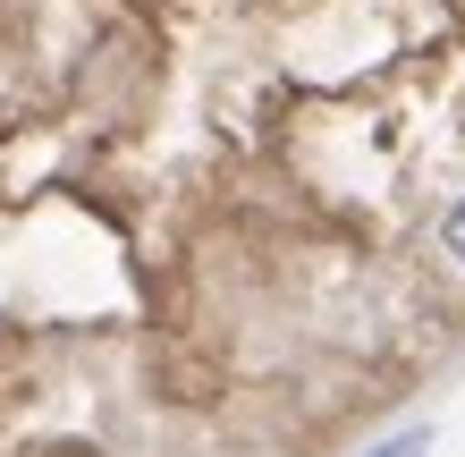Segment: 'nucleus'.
Wrapping results in <instances>:
<instances>
[{
    "mask_svg": "<svg viewBox=\"0 0 465 457\" xmlns=\"http://www.w3.org/2000/svg\"><path fill=\"white\" fill-rule=\"evenodd\" d=\"M440 246L457 254V272H465V195H457V212H449V221H440Z\"/></svg>",
    "mask_w": 465,
    "mask_h": 457,
    "instance_id": "nucleus-2",
    "label": "nucleus"
},
{
    "mask_svg": "<svg viewBox=\"0 0 465 457\" xmlns=\"http://www.w3.org/2000/svg\"><path fill=\"white\" fill-rule=\"evenodd\" d=\"M372 457H431V432H423V423H415V432H398V441H381Z\"/></svg>",
    "mask_w": 465,
    "mask_h": 457,
    "instance_id": "nucleus-1",
    "label": "nucleus"
}]
</instances>
